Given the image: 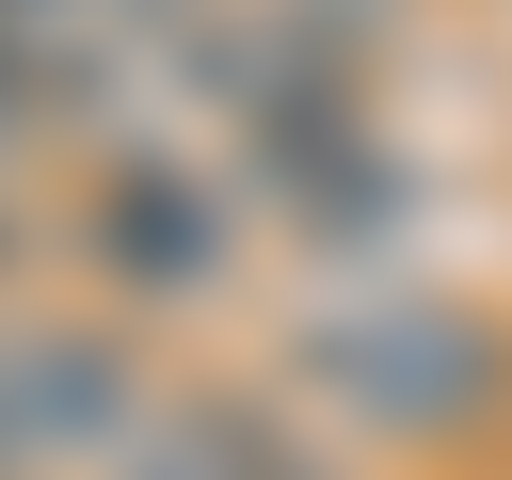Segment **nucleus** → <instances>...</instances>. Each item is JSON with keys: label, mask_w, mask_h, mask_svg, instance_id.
<instances>
[{"label": "nucleus", "mask_w": 512, "mask_h": 480, "mask_svg": "<svg viewBox=\"0 0 512 480\" xmlns=\"http://www.w3.org/2000/svg\"><path fill=\"white\" fill-rule=\"evenodd\" d=\"M304 384L368 432H464L496 384H512V336L464 320V304H352L304 336Z\"/></svg>", "instance_id": "f257e3e1"}, {"label": "nucleus", "mask_w": 512, "mask_h": 480, "mask_svg": "<svg viewBox=\"0 0 512 480\" xmlns=\"http://www.w3.org/2000/svg\"><path fill=\"white\" fill-rule=\"evenodd\" d=\"M128 432H144L128 336H96V320H16L0 336V480H64V464L112 480Z\"/></svg>", "instance_id": "f03ea898"}, {"label": "nucleus", "mask_w": 512, "mask_h": 480, "mask_svg": "<svg viewBox=\"0 0 512 480\" xmlns=\"http://www.w3.org/2000/svg\"><path fill=\"white\" fill-rule=\"evenodd\" d=\"M224 240H240V208L192 176V160H112L96 176V208H80V256L112 272V288H144V304H176V288H208L224 272Z\"/></svg>", "instance_id": "7ed1b4c3"}, {"label": "nucleus", "mask_w": 512, "mask_h": 480, "mask_svg": "<svg viewBox=\"0 0 512 480\" xmlns=\"http://www.w3.org/2000/svg\"><path fill=\"white\" fill-rule=\"evenodd\" d=\"M112 480H336L288 416H256V400H160L128 448H112Z\"/></svg>", "instance_id": "20e7f679"}, {"label": "nucleus", "mask_w": 512, "mask_h": 480, "mask_svg": "<svg viewBox=\"0 0 512 480\" xmlns=\"http://www.w3.org/2000/svg\"><path fill=\"white\" fill-rule=\"evenodd\" d=\"M0 256H16V208H0Z\"/></svg>", "instance_id": "39448f33"}]
</instances>
